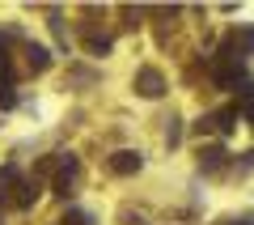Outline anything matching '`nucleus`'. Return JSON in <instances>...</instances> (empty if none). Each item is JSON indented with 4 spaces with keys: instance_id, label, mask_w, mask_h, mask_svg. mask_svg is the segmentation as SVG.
<instances>
[{
    "instance_id": "1",
    "label": "nucleus",
    "mask_w": 254,
    "mask_h": 225,
    "mask_svg": "<svg viewBox=\"0 0 254 225\" xmlns=\"http://www.w3.org/2000/svg\"><path fill=\"white\" fill-rule=\"evenodd\" d=\"M140 166H144V153H136V149H119V153L110 157V170L115 174H136Z\"/></svg>"
},
{
    "instance_id": "2",
    "label": "nucleus",
    "mask_w": 254,
    "mask_h": 225,
    "mask_svg": "<svg viewBox=\"0 0 254 225\" xmlns=\"http://www.w3.org/2000/svg\"><path fill=\"white\" fill-rule=\"evenodd\" d=\"M136 90L144 94V98H161V94H165L161 72H157V68H140V77H136Z\"/></svg>"
},
{
    "instance_id": "3",
    "label": "nucleus",
    "mask_w": 254,
    "mask_h": 225,
    "mask_svg": "<svg viewBox=\"0 0 254 225\" xmlns=\"http://www.w3.org/2000/svg\"><path fill=\"white\" fill-rule=\"evenodd\" d=\"M72 174H76V157H64V170H60V179H55V191H60V196H68Z\"/></svg>"
},
{
    "instance_id": "4",
    "label": "nucleus",
    "mask_w": 254,
    "mask_h": 225,
    "mask_svg": "<svg viewBox=\"0 0 254 225\" xmlns=\"http://www.w3.org/2000/svg\"><path fill=\"white\" fill-rule=\"evenodd\" d=\"M233 119H237V111H216L208 123H216V132H229V127H233Z\"/></svg>"
},
{
    "instance_id": "5",
    "label": "nucleus",
    "mask_w": 254,
    "mask_h": 225,
    "mask_svg": "<svg viewBox=\"0 0 254 225\" xmlns=\"http://www.w3.org/2000/svg\"><path fill=\"white\" fill-rule=\"evenodd\" d=\"M220 157H225V149H199V166H208V170H216Z\"/></svg>"
},
{
    "instance_id": "6",
    "label": "nucleus",
    "mask_w": 254,
    "mask_h": 225,
    "mask_svg": "<svg viewBox=\"0 0 254 225\" xmlns=\"http://www.w3.org/2000/svg\"><path fill=\"white\" fill-rule=\"evenodd\" d=\"M30 68H47V51L43 47H30Z\"/></svg>"
},
{
    "instance_id": "7",
    "label": "nucleus",
    "mask_w": 254,
    "mask_h": 225,
    "mask_svg": "<svg viewBox=\"0 0 254 225\" xmlns=\"http://www.w3.org/2000/svg\"><path fill=\"white\" fill-rule=\"evenodd\" d=\"M242 102H246V115H250V123H254V85L242 90Z\"/></svg>"
},
{
    "instance_id": "8",
    "label": "nucleus",
    "mask_w": 254,
    "mask_h": 225,
    "mask_svg": "<svg viewBox=\"0 0 254 225\" xmlns=\"http://www.w3.org/2000/svg\"><path fill=\"white\" fill-rule=\"evenodd\" d=\"M89 51H93V55H106L110 43H106V38H89Z\"/></svg>"
},
{
    "instance_id": "9",
    "label": "nucleus",
    "mask_w": 254,
    "mask_h": 225,
    "mask_svg": "<svg viewBox=\"0 0 254 225\" xmlns=\"http://www.w3.org/2000/svg\"><path fill=\"white\" fill-rule=\"evenodd\" d=\"M246 38H250V47H254V30H246Z\"/></svg>"
},
{
    "instance_id": "10",
    "label": "nucleus",
    "mask_w": 254,
    "mask_h": 225,
    "mask_svg": "<svg viewBox=\"0 0 254 225\" xmlns=\"http://www.w3.org/2000/svg\"><path fill=\"white\" fill-rule=\"evenodd\" d=\"M242 225H254V221H242Z\"/></svg>"
}]
</instances>
